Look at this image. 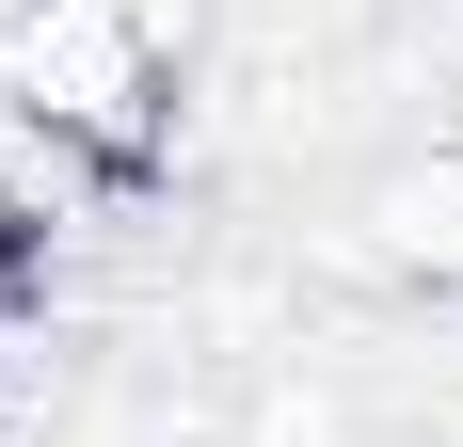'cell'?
Returning a JSON list of instances; mask_svg holds the SVG:
<instances>
[{
    "label": "cell",
    "mask_w": 463,
    "mask_h": 447,
    "mask_svg": "<svg viewBox=\"0 0 463 447\" xmlns=\"http://www.w3.org/2000/svg\"><path fill=\"white\" fill-rule=\"evenodd\" d=\"M0 112H33L112 192H144L176 160V48L144 0H0Z\"/></svg>",
    "instance_id": "cell-1"
},
{
    "label": "cell",
    "mask_w": 463,
    "mask_h": 447,
    "mask_svg": "<svg viewBox=\"0 0 463 447\" xmlns=\"http://www.w3.org/2000/svg\"><path fill=\"white\" fill-rule=\"evenodd\" d=\"M352 224H368V271H383V288H416V304L463 288V160H383V176L352 192Z\"/></svg>",
    "instance_id": "cell-2"
},
{
    "label": "cell",
    "mask_w": 463,
    "mask_h": 447,
    "mask_svg": "<svg viewBox=\"0 0 463 447\" xmlns=\"http://www.w3.org/2000/svg\"><path fill=\"white\" fill-rule=\"evenodd\" d=\"M240 447H416V432H400V400L352 384V367H272V384L240 400Z\"/></svg>",
    "instance_id": "cell-3"
}]
</instances>
